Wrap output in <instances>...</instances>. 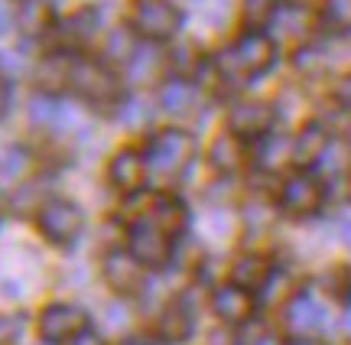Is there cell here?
Segmentation results:
<instances>
[{
    "instance_id": "6da1fadb",
    "label": "cell",
    "mask_w": 351,
    "mask_h": 345,
    "mask_svg": "<svg viewBox=\"0 0 351 345\" xmlns=\"http://www.w3.org/2000/svg\"><path fill=\"white\" fill-rule=\"evenodd\" d=\"M274 62H276V43L267 36L263 29H247L231 49H225L218 59H215L218 72L225 78L263 75Z\"/></svg>"
},
{
    "instance_id": "7a4b0ae2",
    "label": "cell",
    "mask_w": 351,
    "mask_h": 345,
    "mask_svg": "<svg viewBox=\"0 0 351 345\" xmlns=\"http://www.w3.org/2000/svg\"><path fill=\"white\" fill-rule=\"evenodd\" d=\"M195 156V137L189 130L166 128L153 134L147 143V169L156 176H179L186 173L189 163Z\"/></svg>"
},
{
    "instance_id": "3957f363",
    "label": "cell",
    "mask_w": 351,
    "mask_h": 345,
    "mask_svg": "<svg viewBox=\"0 0 351 345\" xmlns=\"http://www.w3.org/2000/svg\"><path fill=\"white\" fill-rule=\"evenodd\" d=\"M127 251L140 267H166L173 257V235L150 218H140L127 228Z\"/></svg>"
},
{
    "instance_id": "277c9868",
    "label": "cell",
    "mask_w": 351,
    "mask_h": 345,
    "mask_svg": "<svg viewBox=\"0 0 351 345\" xmlns=\"http://www.w3.org/2000/svg\"><path fill=\"white\" fill-rule=\"evenodd\" d=\"M69 88L75 91L78 98H85V102H91L95 108H104V104H114L117 102V95H121V88H117V78L104 69V65L98 62H85V59H75V65H72V78H69Z\"/></svg>"
},
{
    "instance_id": "5b68a950",
    "label": "cell",
    "mask_w": 351,
    "mask_h": 345,
    "mask_svg": "<svg viewBox=\"0 0 351 345\" xmlns=\"http://www.w3.org/2000/svg\"><path fill=\"white\" fill-rule=\"evenodd\" d=\"M130 26L140 36L163 43L179 33V10L169 0H137L134 13H130Z\"/></svg>"
},
{
    "instance_id": "8992f818",
    "label": "cell",
    "mask_w": 351,
    "mask_h": 345,
    "mask_svg": "<svg viewBox=\"0 0 351 345\" xmlns=\"http://www.w3.org/2000/svg\"><path fill=\"white\" fill-rule=\"evenodd\" d=\"M82 225H85V215L69 199H49L39 205V231L52 244H72L82 235Z\"/></svg>"
},
{
    "instance_id": "52a82bcc",
    "label": "cell",
    "mask_w": 351,
    "mask_h": 345,
    "mask_svg": "<svg viewBox=\"0 0 351 345\" xmlns=\"http://www.w3.org/2000/svg\"><path fill=\"white\" fill-rule=\"evenodd\" d=\"M326 202V186L322 179L313 176V173H296L283 182L280 189V209L293 218H306V215H315L319 209Z\"/></svg>"
},
{
    "instance_id": "ba28073f",
    "label": "cell",
    "mask_w": 351,
    "mask_h": 345,
    "mask_svg": "<svg viewBox=\"0 0 351 345\" xmlns=\"http://www.w3.org/2000/svg\"><path fill=\"white\" fill-rule=\"evenodd\" d=\"M88 329V316L72 303H52L39 313V335L46 342H69Z\"/></svg>"
},
{
    "instance_id": "9c48e42d",
    "label": "cell",
    "mask_w": 351,
    "mask_h": 345,
    "mask_svg": "<svg viewBox=\"0 0 351 345\" xmlns=\"http://www.w3.org/2000/svg\"><path fill=\"white\" fill-rule=\"evenodd\" d=\"M274 104L267 102H238L228 111V128L234 137H267L274 128Z\"/></svg>"
},
{
    "instance_id": "30bf717a",
    "label": "cell",
    "mask_w": 351,
    "mask_h": 345,
    "mask_svg": "<svg viewBox=\"0 0 351 345\" xmlns=\"http://www.w3.org/2000/svg\"><path fill=\"white\" fill-rule=\"evenodd\" d=\"M143 270L147 267H140L137 261L130 257V251H108V254H104V264H101L104 283L111 287L114 294H124V296L140 294Z\"/></svg>"
},
{
    "instance_id": "8fae6325",
    "label": "cell",
    "mask_w": 351,
    "mask_h": 345,
    "mask_svg": "<svg viewBox=\"0 0 351 345\" xmlns=\"http://www.w3.org/2000/svg\"><path fill=\"white\" fill-rule=\"evenodd\" d=\"M212 309L228 326H244L254 316V294L238 287V283H221L212 294Z\"/></svg>"
},
{
    "instance_id": "7c38bea8",
    "label": "cell",
    "mask_w": 351,
    "mask_h": 345,
    "mask_svg": "<svg viewBox=\"0 0 351 345\" xmlns=\"http://www.w3.org/2000/svg\"><path fill=\"white\" fill-rule=\"evenodd\" d=\"M108 179H111V186L117 192H137L143 186V179H147V156H140L137 150H121V154H114L111 167H108Z\"/></svg>"
},
{
    "instance_id": "4fadbf2b",
    "label": "cell",
    "mask_w": 351,
    "mask_h": 345,
    "mask_svg": "<svg viewBox=\"0 0 351 345\" xmlns=\"http://www.w3.org/2000/svg\"><path fill=\"white\" fill-rule=\"evenodd\" d=\"M328 143H332V137H328V130L319 124V121H309L306 128L296 134V141H293V163L302 169L315 167V163H322V156L328 154Z\"/></svg>"
},
{
    "instance_id": "5bb4252c",
    "label": "cell",
    "mask_w": 351,
    "mask_h": 345,
    "mask_svg": "<svg viewBox=\"0 0 351 345\" xmlns=\"http://www.w3.org/2000/svg\"><path fill=\"white\" fill-rule=\"evenodd\" d=\"M283 322H287V329L289 333H296V335H313L322 322H326V309L315 303L313 296H293L287 303V309H283Z\"/></svg>"
},
{
    "instance_id": "9a60e30c",
    "label": "cell",
    "mask_w": 351,
    "mask_h": 345,
    "mask_svg": "<svg viewBox=\"0 0 351 345\" xmlns=\"http://www.w3.org/2000/svg\"><path fill=\"white\" fill-rule=\"evenodd\" d=\"M274 281V264L263 254H244L231 264V283H238L244 290H263L267 283Z\"/></svg>"
},
{
    "instance_id": "2e32d148",
    "label": "cell",
    "mask_w": 351,
    "mask_h": 345,
    "mask_svg": "<svg viewBox=\"0 0 351 345\" xmlns=\"http://www.w3.org/2000/svg\"><path fill=\"white\" fill-rule=\"evenodd\" d=\"M192 326H195V320H192L189 307L182 300H176V303H169V307L160 313L156 333H160L163 342H186L189 335H192Z\"/></svg>"
},
{
    "instance_id": "e0dca14e",
    "label": "cell",
    "mask_w": 351,
    "mask_h": 345,
    "mask_svg": "<svg viewBox=\"0 0 351 345\" xmlns=\"http://www.w3.org/2000/svg\"><path fill=\"white\" fill-rule=\"evenodd\" d=\"M208 163H212L215 173H234V169L244 163V147H241V137L234 134H221V137H215L212 147H208Z\"/></svg>"
},
{
    "instance_id": "ac0fdd59",
    "label": "cell",
    "mask_w": 351,
    "mask_h": 345,
    "mask_svg": "<svg viewBox=\"0 0 351 345\" xmlns=\"http://www.w3.org/2000/svg\"><path fill=\"white\" fill-rule=\"evenodd\" d=\"M160 104H163L166 115L186 117V115L195 111V104H199V91L192 88L189 82H182V78H173V82H166L163 91H160Z\"/></svg>"
},
{
    "instance_id": "d6986e66",
    "label": "cell",
    "mask_w": 351,
    "mask_h": 345,
    "mask_svg": "<svg viewBox=\"0 0 351 345\" xmlns=\"http://www.w3.org/2000/svg\"><path fill=\"white\" fill-rule=\"evenodd\" d=\"M150 222H156L160 228H166L169 235H176V231L186 225V218H189V212H186V205L179 202V199H173V195H156L150 202Z\"/></svg>"
},
{
    "instance_id": "ffe728a7",
    "label": "cell",
    "mask_w": 351,
    "mask_h": 345,
    "mask_svg": "<svg viewBox=\"0 0 351 345\" xmlns=\"http://www.w3.org/2000/svg\"><path fill=\"white\" fill-rule=\"evenodd\" d=\"M59 36H62L65 43H72V46H85V43H91V39L98 36V13L95 10L72 13V16L62 23Z\"/></svg>"
},
{
    "instance_id": "44dd1931",
    "label": "cell",
    "mask_w": 351,
    "mask_h": 345,
    "mask_svg": "<svg viewBox=\"0 0 351 345\" xmlns=\"http://www.w3.org/2000/svg\"><path fill=\"white\" fill-rule=\"evenodd\" d=\"M49 20H52L49 0H23V3H20L16 23H20V29H23V33L36 36V33H43V29L49 26Z\"/></svg>"
},
{
    "instance_id": "7402d4cb",
    "label": "cell",
    "mask_w": 351,
    "mask_h": 345,
    "mask_svg": "<svg viewBox=\"0 0 351 345\" xmlns=\"http://www.w3.org/2000/svg\"><path fill=\"white\" fill-rule=\"evenodd\" d=\"M72 65H75V59H69V56H49L46 62L39 65V82L49 91L65 88L69 78H72Z\"/></svg>"
},
{
    "instance_id": "603a6c76",
    "label": "cell",
    "mask_w": 351,
    "mask_h": 345,
    "mask_svg": "<svg viewBox=\"0 0 351 345\" xmlns=\"http://www.w3.org/2000/svg\"><path fill=\"white\" fill-rule=\"evenodd\" d=\"M274 23H276V33L283 39H302L306 29H309V13L302 7H283V10H276Z\"/></svg>"
},
{
    "instance_id": "cb8c5ba5",
    "label": "cell",
    "mask_w": 351,
    "mask_h": 345,
    "mask_svg": "<svg viewBox=\"0 0 351 345\" xmlns=\"http://www.w3.org/2000/svg\"><path fill=\"white\" fill-rule=\"evenodd\" d=\"M134 56H137L134 33L114 29L111 36H108V43H104V59H111V62H134Z\"/></svg>"
},
{
    "instance_id": "d4e9b609",
    "label": "cell",
    "mask_w": 351,
    "mask_h": 345,
    "mask_svg": "<svg viewBox=\"0 0 351 345\" xmlns=\"http://www.w3.org/2000/svg\"><path fill=\"white\" fill-rule=\"evenodd\" d=\"M276 16V0H244V23L251 29L274 23Z\"/></svg>"
},
{
    "instance_id": "484cf974",
    "label": "cell",
    "mask_w": 351,
    "mask_h": 345,
    "mask_svg": "<svg viewBox=\"0 0 351 345\" xmlns=\"http://www.w3.org/2000/svg\"><path fill=\"white\" fill-rule=\"evenodd\" d=\"M322 16L332 29L339 33H348L351 29V0H326L322 3Z\"/></svg>"
},
{
    "instance_id": "4316f807",
    "label": "cell",
    "mask_w": 351,
    "mask_h": 345,
    "mask_svg": "<svg viewBox=\"0 0 351 345\" xmlns=\"http://www.w3.org/2000/svg\"><path fill=\"white\" fill-rule=\"evenodd\" d=\"M328 62L326 49H319V46H302L300 52H296V69L300 72H306V75H315V72H322Z\"/></svg>"
},
{
    "instance_id": "83f0119b",
    "label": "cell",
    "mask_w": 351,
    "mask_h": 345,
    "mask_svg": "<svg viewBox=\"0 0 351 345\" xmlns=\"http://www.w3.org/2000/svg\"><path fill=\"white\" fill-rule=\"evenodd\" d=\"M283 156H293V143L287 141H280V137H274V141H267L261 147V163L267 169H274L283 163Z\"/></svg>"
},
{
    "instance_id": "f1b7e54d",
    "label": "cell",
    "mask_w": 351,
    "mask_h": 345,
    "mask_svg": "<svg viewBox=\"0 0 351 345\" xmlns=\"http://www.w3.org/2000/svg\"><path fill=\"white\" fill-rule=\"evenodd\" d=\"M328 283H332L328 290L335 294V300L348 307L351 303V274L348 270H332V274H328Z\"/></svg>"
},
{
    "instance_id": "f546056e",
    "label": "cell",
    "mask_w": 351,
    "mask_h": 345,
    "mask_svg": "<svg viewBox=\"0 0 351 345\" xmlns=\"http://www.w3.org/2000/svg\"><path fill=\"white\" fill-rule=\"evenodd\" d=\"M20 333H23V320L20 316H0V345L13 342Z\"/></svg>"
},
{
    "instance_id": "4dcf8cb0",
    "label": "cell",
    "mask_w": 351,
    "mask_h": 345,
    "mask_svg": "<svg viewBox=\"0 0 351 345\" xmlns=\"http://www.w3.org/2000/svg\"><path fill=\"white\" fill-rule=\"evenodd\" d=\"M241 345H287V342H280V335L270 333V329H254V333L241 339Z\"/></svg>"
},
{
    "instance_id": "1f68e13d",
    "label": "cell",
    "mask_w": 351,
    "mask_h": 345,
    "mask_svg": "<svg viewBox=\"0 0 351 345\" xmlns=\"http://www.w3.org/2000/svg\"><path fill=\"white\" fill-rule=\"evenodd\" d=\"M29 115H33V121H43V124H46V121H52V117L59 115V108H56L52 102H43V98H36V102L29 104Z\"/></svg>"
},
{
    "instance_id": "d6a6232c",
    "label": "cell",
    "mask_w": 351,
    "mask_h": 345,
    "mask_svg": "<svg viewBox=\"0 0 351 345\" xmlns=\"http://www.w3.org/2000/svg\"><path fill=\"white\" fill-rule=\"evenodd\" d=\"M143 117H147V108L140 102H127L124 108H121V121H124V124H140Z\"/></svg>"
},
{
    "instance_id": "836d02e7",
    "label": "cell",
    "mask_w": 351,
    "mask_h": 345,
    "mask_svg": "<svg viewBox=\"0 0 351 345\" xmlns=\"http://www.w3.org/2000/svg\"><path fill=\"white\" fill-rule=\"evenodd\" d=\"M335 98H339L345 108H351V72L345 78H341L339 85H335Z\"/></svg>"
},
{
    "instance_id": "e575fe53",
    "label": "cell",
    "mask_w": 351,
    "mask_h": 345,
    "mask_svg": "<svg viewBox=\"0 0 351 345\" xmlns=\"http://www.w3.org/2000/svg\"><path fill=\"white\" fill-rule=\"evenodd\" d=\"M69 345H104V339L98 333H91V329H82L75 339H69Z\"/></svg>"
},
{
    "instance_id": "d590c367",
    "label": "cell",
    "mask_w": 351,
    "mask_h": 345,
    "mask_svg": "<svg viewBox=\"0 0 351 345\" xmlns=\"http://www.w3.org/2000/svg\"><path fill=\"white\" fill-rule=\"evenodd\" d=\"M7 104H10V85H7V78L0 75V117L7 111Z\"/></svg>"
},
{
    "instance_id": "8d00e7d4",
    "label": "cell",
    "mask_w": 351,
    "mask_h": 345,
    "mask_svg": "<svg viewBox=\"0 0 351 345\" xmlns=\"http://www.w3.org/2000/svg\"><path fill=\"white\" fill-rule=\"evenodd\" d=\"M287 345H326L322 339H315V335H293Z\"/></svg>"
},
{
    "instance_id": "74e56055",
    "label": "cell",
    "mask_w": 351,
    "mask_h": 345,
    "mask_svg": "<svg viewBox=\"0 0 351 345\" xmlns=\"http://www.w3.org/2000/svg\"><path fill=\"white\" fill-rule=\"evenodd\" d=\"M3 33H10V13H7V7L0 3V36Z\"/></svg>"
},
{
    "instance_id": "f35d334b",
    "label": "cell",
    "mask_w": 351,
    "mask_h": 345,
    "mask_svg": "<svg viewBox=\"0 0 351 345\" xmlns=\"http://www.w3.org/2000/svg\"><path fill=\"white\" fill-rule=\"evenodd\" d=\"M345 241L351 244V222H348V225H345Z\"/></svg>"
},
{
    "instance_id": "ab89813d",
    "label": "cell",
    "mask_w": 351,
    "mask_h": 345,
    "mask_svg": "<svg viewBox=\"0 0 351 345\" xmlns=\"http://www.w3.org/2000/svg\"><path fill=\"white\" fill-rule=\"evenodd\" d=\"M189 3H202V0H189Z\"/></svg>"
}]
</instances>
